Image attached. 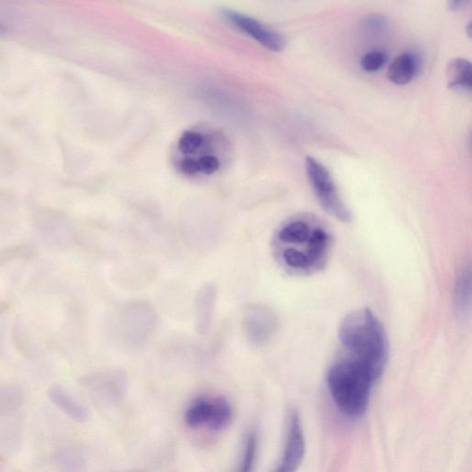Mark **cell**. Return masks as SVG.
Instances as JSON below:
<instances>
[{
	"label": "cell",
	"mask_w": 472,
	"mask_h": 472,
	"mask_svg": "<svg viewBox=\"0 0 472 472\" xmlns=\"http://www.w3.org/2000/svg\"><path fill=\"white\" fill-rule=\"evenodd\" d=\"M305 454V439L301 418L296 411L291 414L285 451L276 469L279 472L295 471L301 465Z\"/></svg>",
	"instance_id": "obj_8"
},
{
	"label": "cell",
	"mask_w": 472,
	"mask_h": 472,
	"mask_svg": "<svg viewBox=\"0 0 472 472\" xmlns=\"http://www.w3.org/2000/svg\"><path fill=\"white\" fill-rule=\"evenodd\" d=\"M216 304V290L204 287L196 299V326L200 334L205 335L211 325Z\"/></svg>",
	"instance_id": "obj_13"
},
{
	"label": "cell",
	"mask_w": 472,
	"mask_h": 472,
	"mask_svg": "<svg viewBox=\"0 0 472 472\" xmlns=\"http://www.w3.org/2000/svg\"><path fill=\"white\" fill-rule=\"evenodd\" d=\"M259 447V439L258 433L256 432H250L245 439L242 461H241V470L242 471H251L253 469Z\"/></svg>",
	"instance_id": "obj_21"
},
{
	"label": "cell",
	"mask_w": 472,
	"mask_h": 472,
	"mask_svg": "<svg viewBox=\"0 0 472 472\" xmlns=\"http://www.w3.org/2000/svg\"><path fill=\"white\" fill-rule=\"evenodd\" d=\"M232 146L224 133L209 125L184 132L174 147V165L188 177H210L230 160Z\"/></svg>",
	"instance_id": "obj_1"
},
{
	"label": "cell",
	"mask_w": 472,
	"mask_h": 472,
	"mask_svg": "<svg viewBox=\"0 0 472 472\" xmlns=\"http://www.w3.org/2000/svg\"><path fill=\"white\" fill-rule=\"evenodd\" d=\"M223 15L244 34L257 41L266 49L277 53L286 48L285 38L258 20L232 10H224Z\"/></svg>",
	"instance_id": "obj_7"
},
{
	"label": "cell",
	"mask_w": 472,
	"mask_h": 472,
	"mask_svg": "<svg viewBox=\"0 0 472 472\" xmlns=\"http://www.w3.org/2000/svg\"><path fill=\"white\" fill-rule=\"evenodd\" d=\"M281 258L287 267L296 270H307L313 267L306 254L295 248H287Z\"/></svg>",
	"instance_id": "obj_22"
},
{
	"label": "cell",
	"mask_w": 472,
	"mask_h": 472,
	"mask_svg": "<svg viewBox=\"0 0 472 472\" xmlns=\"http://www.w3.org/2000/svg\"><path fill=\"white\" fill-rule=\"evenodd\" d=\"M13 341L17 350L29 360H37L41 354L38 345L28 334L25 326L21 321H16L13 327Z\"/></svg>",
	"instance_id": "obj_18"
},
{
	"label": "cell",
	"mask_w": 472,
	"mask_h": 472,
	"mask_svg": "<svg viewBox=\"0 0 472 472\" xmlns=\"http://www.w3.org/2000/svg\"><path fill=\"white\" fill-rule=\"evenodd\" d=\"M329 245V236L322 229H316L310 234L306 256L312 265H317L324 257Z\"/></svg>",
	"instance_id": "obj_19"
},
{
	"label": "cell",
	"mask_w": 472,
	"mask_h": 472,
	"mask_svg": "<svg viewBox=\"0 0 472 472\" xmlns=\"http://www.w3.org/2000/svg\"><path fill=\"white\" fill-rule=\"evenodd\" d=\"M364 26L365 29L371 31V33L379 34L387 29L388 21L382 15L372 14L365 20Z\"/></svg>",
	"instance_id": "obj_26"
},
{
	"label": "cell",
	"mask_w": 472,
	"mask_h": 472,
	"mask_svg": "<svg viewBox=\"0 0 472 472\" xmlns=\"http://www.w3.org/2000/svg\"><path fill=\"white\" fill-rule=\"evenodd\" d=\"M48 399L62 413L78 423L89 419L87 408L60 385H53L47 390Z\"/></svg>",
	"instance_id": "obj_11"
},
{
	"label": "cell",
	"mask_w": 472,
	"mask_h": 472,
	"mask_svg": "<svg viewBox=\"0 0 472 472\" xmlns=\"http://www.w3.org/2000/svg\"><path fill=\"white\" fill-rule=\"evenodd\" d=\"M25 401L23 390L17 385L0 386V418L13 416Z\"/></svg>",
	"instance_id": "obj_15"
},
{
	"label": "cell",
	"mask_w": 472,
	"mask_h": 472,
	"mask_svg": "<svg viewBox=\"0 0 472 472\" xmlns=\"http://www.w3.org/2000/svg\"><path fill=\"white\" fill-rule=\"evenodd\" d=\"M55 461L60 469L76 470L82 465V458L73 450L58 451L55 455Z\"/></svg>",
	"instance_id": "obj_24"
},
{
	"label": "cell",
	"mask_w": 472,
	"mask_h": 472,
	"mask_svg": "<svg viewBox=\"0 0 472 472\" xmlns=\"http://www.w3.org/2000/svg\"><path fill=\"white\" fill-rule=\"evenodd\" d=\"M375 382L365 365L344 352L332 363L327 375L328 388L338 410L353 419L366 412Z\"/></svg>",
	"instance_id": "obj_3"
},
{
	"label": "cell",
	"mask_w": 472,
	"mask_h": 472,
	"mask_svg": "<svg viewBox=\"0 0 472 472\" xmlns=\"http://www.w3.org/2000/svg\"><path fill=\"white\" fill-rule=\"evenodd\" d=\"M18 167L15 152L7 146H0V178H6L14 174Z\"/></svg>",
	"instance_id": "obj_23"
},
{
	"label": "cell",
	"mask_w": 472,
	"mask_h": 472,
	"mask_svg": "<svg viewBox=\"0 0 472 472\" xmlns=\"http://www.w3.org/2000/svg\"><path fill=\"white\" fill-rule=\"evenodd\" d=\"M38 257V250L35 245L30 243H20L11 246L0 248V269L17 261L30 262Z\"/></svg>",
	"instance_id": "obj_17"
},
{
	"label": "cell",
	"mask_w": 472,
	"mask_h": 472,
	"mask_svg": "<svg viewBox=\"0 0 472 472\" xmlns=\"http://www.w3.org/2000/svg\"><path fill=\"white\" fill-rule=\"evenodd\" d=\"M3 30H4V27L0 25V33H2Z\"/></svg>",
	"instance_id": "obj_30"
},
{
	"label": "cell",
	"mask_w": 472,
	"mask_h": 472,
	"mask_svg": "<svg viewBox=\"0 0 472 472\" xmlns=\"http://www.w3.org/2000/svg\"><path fill=\"white\" fill-rule=\"evenodd\" d=\"M242 324L246 338L254 345L263 346L274 338L279 323L274 310L265 305L253 304L245 308Z\"/></svg>",
	"instance_id": "obj_6"
},
{
	"label": "cell",
	"mask_w": 472,
	"mask_h": 472,
	"mask_svg": "<svg viewBox=\"0 0 472 472\" xmlns=\"http://www.w3.org/2000/svg\"><path fill=\"white\" fill-rule=\"evenodd\" d=\"M16 196L6 188L0 187V207L14 209L16 206Z\"/></svg>",
	"instance_id": "obj_27"
},
{
	"label": "cell",
	"mask_w": 472,
	"mask_h": 472,
	"mask_svg": "<svg viewBox=\"0 0 472 472\" xmlns=\"http://www.w3.org/2000/svg\"><path fill=\"white\" fill-rule=\"evenodd\" d=\"M28 212L31 226L44 234L56 233L65 219L62 210L38 203L30 204Z\"/></svg>",
	"instance_id": "obj_10"
},
{
	"label": "cell",
	"mask_w": 472,
	"mask_h": 472,
	"mask_svg": "<svg viewBox=\"0 0 472 472\" xmlns=\"http://www.w3.org/2000/svg\"><path fill=\"white\" fill-rule=\"evenodd\" d=\"M387 61V56L381 51H371L361 58V67L366 73L380 71Z\"/></svg>",
	"instance_id": "obj_25"
},
{
	"label": "cell",
	"mask_w": 472,
	"mask_h": 472,
	"mask_svg": "<svg viewBox=\"0 0 472 472\" xmlns=\"http://www.w3.org/2000/svg\"><path fill=\"white\" fill-rule=\"evenodd\" d=\"M81 385L98 398L116 399L124 392V382L122 374L98 373L82 377Z\"/></svg>",
	"instance_id": "obj_9"
},
{
	"label": "cell",
	"mask_w": 472,
	"mask_h": 472,
	"mask_svg": "<svg viewBox=\"0 0 472 472\" xmlns=\"http://www.w3.org/2000/svg\"><path fill=\"white\" fill-rule=\"evenodd\" d=\"M343 352L365 365L379 382L389 360V340L382 323L367 307L356 309L339 325Z\"/></svg>",
	"instance_id": "obj_2"
},
{
	"label": "cell",
	"mask_w": 472,
	"mask_h": 472,
	"mask_svg": "<svg viewBox=\"0 0 472 472\" xmlns=\"http://www.w3.org/2000/svg\"><path fill=\"white\" fill-rule=\"evenodd\" d=\"M468 0H449V8L451 12H457L462 9Z\"/></svg>",
	"instance_id": "obj_28"
},
{
	"label": "cell",
	"mask_w": 472,
	"mask_h": 472,
	"mask_svg": "<svg viewBox=\"0 0 472 472\" xmlns=\"http://www.w3.org/2000/svg\"><path fill=\"white\" fill-rule=\"evenodd\" d=\"M469 268L464 269L459 275L454 294L455 309L458 314L466 317L470 311L471 281Z\"/></svg>",
	"instance_id": "obj_16"
},
{
	"label": "cell",
	"mask_w": 472,
	"mask_h": 472,
	"mask_svg": "<svg viewBox=\"0 0 472 472\" xmlns=\"http://www.w3.org/2000/svg\"><path fill=\"white\" fill-rule=\"evenodd\" d=\"M310 230L308 226L304 222L291 223L279 231L278 238L282 243L300 244L308 240Z\"/></svg>",
	"instance_id": "obj_20"
},
{
	"label": "cell",
	"mask_w": 472,
	"mask_h": 472,
	"mask_svg": "<svg viewBox=\"0 0 472 472\" xmlns=\"http://www.w3.org/2000/svg\"><path fill=\"white\" fill-rule=\"evenodd\" d=\"M232 418V406L223 397H200L187 408L185 414V422L188 427L200 428L206 425L216 432L227 428Z\"/></svg>",
	"instance_id": "obj_5"
},
{
	"label": "cell",
	"mask_w": 472,
	"mask_h": 472,
	"mask_svg": "<svg viewBox=\"0 0 472 472\" xmlns=\"http://www.w3.org/2000/svg\"><path fill=\"white\" fill-rule=\"evenodd\" d=\"M10 308V305L5 300H0V317L3 316L4 313H6Z\"/></svg>",
	"instance_id": "obj_29"
},
{
	"label": "cell",
	"mask_w": 472,
	"mask_h": 472,
	"mask_svg": "<svg viewBox=\"0 0 472 472\" xmlns=\"http://www.w3.org/2000/svg\"><path fill=\"white\" fill-rule=\"evenodd\" d=\"M447 80L451 89L469 91L472 86L471 63L463 57L452 58L447 67Z\"/></svg>",
	"instance_id": "obj_14"
},
{
	"label": "cell",
	"mask_w": 472,
	"mask_h": 472,
	"mask_svg": "<svg viewBox=\"0 0 472 472\" xmlns=\"http://www.w3.org/2000/svg\"><path fill=\"white\" fill-rule=\"evenodd\" d=\"M419 70L417 57L410 53H404L397 56L388 69V79L396 85L410 83Z\"/></svg>",
	"instance_id": "obj_12"
},
{
	"label": "cell",
	"mask_w": 472,
	"mask_h": 472,
	"mask_svg": "<svg viewBox=\"0 0 472 472\" xmlns=\"http://www.w3.org/2000/svg\"><path fill=\"white\" fill-rule=\"evenodd\" d=\"M305 169L314 194L323 210L343 223H349L352 216L342 202L329 170L317 159L307 156Z\"/></svg>",
	"instance_id": "obj_4"
}]
</instances>
